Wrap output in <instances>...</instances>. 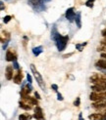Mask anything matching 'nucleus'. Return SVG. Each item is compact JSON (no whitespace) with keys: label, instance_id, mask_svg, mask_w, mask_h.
Instances as JSON below:
<instances>
[{"label":"nucleus","instance_id":"nucleus-23","mask_svg":"<svg viewBox=\"0 0 106 120\" xmlns=\"http://www.w3.org/2000/svg\"><path fill=\"white\" fill-rule=\"evenodd\" d=\"M80 105H81V98L80 97H77L76 101H74V105L75 106H80Z\"/></svg>","mask_w":106,"mask_h":120},{"label":"nucleus","instance_id":"nucleus-6","mask_svg":"<svg viewBox=\"0 0 106 120\" xmlns=\"http://www.w3.org/2000/svg\"><path fill=\"white\" fill-rule=\"evenodd\" d=\"M33 117L34 119L37 120H44V113H43V110L39 106V105H37L34 109V113H33Z\"/></svg>","mask_w":106,"mask_h":120},{"label":"nucleus","instance_id":"nucleus-17","mask_svg":"<svg viewBox=\"0 0 106 120\" xmlns=\"http://www.w3.org/2000/svg\"><path fill=\"white\" fill-rule=\"evenodd\" d=\"M81 17H82V13L81 12H78L76 15V18H75V22H76V25L79 28L82 27V20H81Z\"/></svg>","mask_w":106,"mask_h":120},{"label":"nucleus","instance_id":"nucleus-14","mask_svg":"<svg viewBox=\"0 0 106 120\" xmlns=\"http://www.w3.org/2000/svg\"><path fill=\"white\" fill-rule=\"evenodd\" d=\"M9 40H10V33L3 30L1 32V42L6 44V43H8L9 42Z\"/></svg>","mask_w":106,"mask_h":120},{"label":"nucleus","instance_id":"nucleus-26","mask_svg":"<svg viewBox=\"0 0 106 120\" xmlns=\"http://www.w3.org/2000/svg\"><path fill=\"white\" fill-rule=\"evenodd\" d=\"M51 88L54 90L55 92H58V85H56V84H52V85H51Z\"/></svg>","mask_w":106,"mask_h":120},{"label":"nucleus","instance_id":"nucleus-25","mask_svg":"<svg viewBox=\"0 0 106 120\" xmlns=\"http://www.w3.org/2000/svg\"><path fill=\"white\" fill-rule=\"evenodd\" d=\"M27 79H28V82L29 83H31L32 84V82H33V78H32V75L31 74H27Z\"/></svg>","mask_w":106,"mask_h":120},{"label":"nucleus","instance_id":"nucleus-21","mask_svg":"<svg viewBox=\"0 0 106 120\" xmlns=\"http://www.w3.org/2000/svg\"><path fill=\"white\" fill-rule=\"evenodd\" d=\"M94 1H95V0H87V1L86 2V7H88V8H92Z\"/></svg>","mask_w":106,"mask_h":120},{"label":"nucleus","instance_id":"nucleus-9","mask_svg":"<svg viewBox=\"0 0 106 120\" xmlns=\"http://www.w3.org/2000/svg\"><path fill=\"white\" fill-rule=\"evenodd\" d=\"M5 60L7 62H14V61H16V60H17V55L11 49H9V50L6 51Z\"/></svg>","mask_w":106,"mask_h":120},{"label":"nucleus","instance_id":"nucleus-22","mask_svg":"<svg viewBox=\"0 0 106 120\" xmlns=\"http://www.w3.org/2000/svg\"><path fill=\"white\" fill-rule=\"evenodd\" d=\"M11 20H12V17H11V16H9V15H8V16H5V17L3 18V22H4V23H8Z\"/></svg>","mask_w":106,"mask_h":120},{"label":"nucleus","instance_id":"nucleus-27","mask_svg":"<svg viewBox=\"0 0 106 120\" xmlns=\"http://www.w3.org/2000/svg\"><path fill=\"white\" fill-rule=\"evenodd\" d=\"M57 96H58V98H57L58 101H63V100H64V98L62 97V95L59 93V92H57Z\"/></svg>","mask_w":106,"mask_h":120},{"label":"nucleus","instance_id":"nucleus-7","mask_svg":"<svg viewBox=\"0 0 106 120\" xmlns=\"http://www.w3.org/2000/svg\"><path fill=\"white\" fill-rule=\"evenodd\" d=\"M76 15H77V13L75 12V8H73V7L67 9L66 13H65V17H66V19H67L69 22H73V21H75Z\"/></svg>","mask_w":106,"mask_h":120},{"label":"nucleus","instance_id":"nucleus-28","mask_svg":"<svg viewBox=\"0 0 106 120\" xmlns=\"http://www.w3.org/2000/svg\"><path fill=\"white\" fill-rule=\"evenodd\" d=\"M34 98L37 99V100H40V96H39V94L37 92H34Z\"/></svg>","mask_w":106,"mask_h":120},{"label":"nucleus","instance_id":"nucleus-16","mask_svg":"<svg viewBox=\"0 0 106 120\" xmlns=\"http://www.w3.org/2000/svg\"><path fill=\"white\" fill-rule=\"evenodd\" d=\"M42 52H43V47L42 46H37V47L33 48V54L35 57H38Z\"/></svg>","mask_w":106,"mask_h":120},{"label":"nucleus","instance_id":"nucleus-18","mask_svg":"<svg viewBox=\"0 0 106 120\" xmlns=\"http://www.w3.org/2000/svg\"><path fill=\"white\" fill-rule=\"evenodd\" d=\"M32 116L28 114V113H25V114H20L19 115V120H29V119H31Z\"/></svg>","mask_w":106,"mask_h":120},{"label":"nucleus","instance_id":"nucleus-33","mask_svg":"<svg viewBox=\"0 0 106 120\" xmlns=\"http://www.w3.org/2000/svg\"><path fill=\"white\" fill-rule=\"evenodd\" d=\"M101 44L106 45V39H104V40H102V41H101Z\"/></svg>","mask_w":106,"mask_h":120},{"label":"nucleus","instance_id":"nucleus-1","mask_svg":"<svg viewBox=\"0 0 106 120\" xmlns=\"http://www.w3.org/2000/svg\"><path fill=\"white\" fill-rule=\"evenodd\" d=\"M50 0H29V5L37 12H42L45 10V3Z\"/></svg>","mask_w":106,"mask_h":120},{"label":"nucleus","instance_id":"nucleus-5","mask_svg":"<svg viewBox=\"0 0 106 120\" xmlns=\"http://www.w3.org/2000/svg\"><path fill=\"white\" fill-rule=\"evenodd\" d=\"M90 101H106V96L103 93H96V92H92L90 96Z\"/></svg>","mask_w":106,"mask_h":120},{"label":"nucleus","instance_id":"nucleus-11","mask_svg":"<svg viewBox=\"0 0 106 120\" xmlns=\"http://www.w3.org/2000/svg\"><path fill=\"white\" fill-rule=\"evenodd\" d=\"M14 82L16 84H21L23 81V74H22V69L17 70V73L14 75V78H13Z\"/></svg>","mask_w":106,"mask_h":120},{"label":"nucleus","instance_id":"nucleus-29","mask_svg":"<svg viewBox=\"0 0 106 120\" xmlns=\"http://www.w3.org/2000/svg\"><path fill=\"white\" fill-rule=\"evenodd\" d=\"M101 34L103 35L104 37H106V28H105V29H103V30L101 31Z\"/></svg>","mask_w":106,"mask_h":120},{"label":"nucleus","instance_id":"nucleus-19","mask_svg":"<svg viewBox=\"0 0 106 120\" xmlns=\"http://www.w3.org/2000/svg\"><path fill=\"white\" fill-rule=\"evenodd\" d=\"M87 44V42H85V43H81V44H76V49L78 50V51H82L84 50V47Z\"/></svg>","mask_w":106,"mask_h":120},{"label":"nucleus","instance_id":"nucleus-32","mask_svg":"<svg viewBox=\"0 0 106 120\" xmlns=\"http://www.w3.org/2000/svg\"><path fill=\"white\" fill-rule=\"evenodd\" d=\"M79 120H85L84 118H82V112L79 114Z\"/></svg>","mask_w":106,"mask_h":120},{"label":"nucleus","instance_id":"nucleus-35","mask_svg":"<svg viewBox=\"0 0 106 120\" xmlns=\"http://www.w3.org/2000/svg\"><path fill=\"white\" fill-rule=\"evenodd\" d=\"M104 94H105V96H106V91H105V92H104Z\"/></svg>","mask_w":106,"mask_h":120},{"label":"nucleus","instance_id":"nucleus-34","mask_svg":"<svg viewBox=\"0 0 106 120\" xmlns=\"http://www.w3.org/2000/svg\"><path fill=\"white\" fill-rule=\"evenodd\" d=\"M1 10H4V4L2 1H1Z\"/></svg>","mask_w":106,"mask_h":120},{"label":"nucleus","instance_id":"nucleus-8","mask_svg":"<svg viewBox=\"0 0 106 120\" xmlns=\"http://www.w3.org/2000/svg\"><path fill=\"white\" fill-rule=\"evenodd\" d=\"M14 67L13 65H8L7 68L5 69V77L7 80H12L14 78L13 76V73H14Z\"/></svg>","mask_w":106,"mask_h":120},{"label":"nucleus","instance_id":"nucleus-10","mask_svg":"<svg viewBox=\"0 0 106 120\" xmlns=\"http://www.w3.org/2000/svg\"><path fill=\"white\" fill-rule=\"evenodd\" d=\"M95 67L99 70L103 71V72H106V60H104V59L98 60V61L95 63Z\"/></svg>","mask_w":106,"mask_h":120},{"label":"nucleus","instance_id":"nucleus-3","mask_svg":"<svg viewBox=\"0 0 106 120\" xmlns=\"http://www.w3.org/2000/svg\"><path fill=\"white\" fill-rule=\"evenodd\" d=\"M31 69H32V72H33V76H34V78H35V80H37V84L39 85V87L43 90V91L45 92V89H46V86H45V83H44V80H43V78H42V76H41V74L38 72V70L35 68V67H34V64H31Z\"/></svg>","mask_w":106,"mask_h":120},{"label":"nucleus","instance_id":"nucleus-20","mask_svg":"<svg viewBox=\"0 0 106 120\" xmlns=\"http://www.w3.org/2000/svg\"><path fill=\"white\" fill-rule=\"evenodd\" d=\"M97 52H102V53H106V45L104 44H100L98 47H97Z\"/></svg>","mask_w":106,"mask_h":120},{"label":"nucleus","instance_id":"nucleus-24","mask_svg":"<svg viewBox=\"0 0 106 120\" xmlns=\"http://www.w3.org/2000/svg\"><path fill=\"white\" fill-rule=\"evenodd\" d=\"M13 67H14V68H15V69H17V70L21 69V68H20V67H19V64H18V62H17V60L13 62Z\"/></svg>","mask_w":106,"mask_h":120},{"label":"nucleus","instance_id":"nucleus-31","mask_svg":"<svg viewBox=\"0 0 106 120\" xmlns=\"http://www.w3.org/2000/svg\"><path fill=\"white\" fill-rule=\"evenodd\" d=\"M72 55H73V53H71V54H67V55H64V56H63V58H68V57L72 56Z\"/></svg>","mask_w":106,"mask_h":120},{"label":"nucleus","instance_id":"nucleus-4","mask_svg":"<svg viewBox=\"0 0 106 120\" xmlns=\"http://www.w3.org/2000/svg\"><path fill=\"white\" fill-rule=\"evenodd\" d=\"M68 41H69V36L68 35H65V36L60 35V36L57 38V40L55 42H56V47H57V49H58L59 52H62V51H64L65 49H66Z\"/></svg>","mask_w":106,"mask_h":120},{"label":"nucleus","instance_id":"nucleus-12","mask_svg":"<svg viewBox=\"0 0 106 120\" xmlns=\"http://www.w3.org/2000/svg\"><path fill=\"white\" fill-rule=\"evenodd\" d=\"M23 101H27L28 104H29L31 105H38V101L37 99H35V98H33V97H29V96H28V97H26L25 99H22Z\"/></svg>","mask_w":106,"mask_h":120},{"label":"nucleus","instance_id":"nucleus-15","mask_svg":"<svg viewBox=\"0 0 106 120\" xmlns=\"http://www.w3.org/2000/svg\"><path fill=\"white\" fill-rule=\"evenodd\" d=\"M60 33L58 32V30H57V27L54 26L52 27V29H51V39L52 40H54V41H56L57 40V38L60 36Z\"/></svg>","mask_w":106,"mask_h":120},{"label":"nucleus","instance_id":"nucleus-30","mask_svg":"<svg viewBox=\"0 0 106 120\" xmlns=\"http://www.w3.org/2000/svg\"><path fill=\"white\" fill-rule=\"evenodd\" d=\"M101 58H103L104 60H106V53H101Z\"/></svg>","mask_w":106,"mask_h":120},{"label":"nucleus","instance_id":"nucleus-2","mask_svg":"<svg viewBox=\"0 0 106 120\" xmlns=\"http://www.w3.org/2000/svg\"><path fill=\"white\" fill-rule=\"evenodd\" d=\"M90 81L93 83V85H99L101 86L106 91V78L99 73H95L90 77Z\"/></svg>","mask_w":106,"mask_h":120},{"label":"nucleus","instance_id":"nucleus-13","mask_svg":"<svg viewBox=\"0 0 106 120\" xmlns=\"http://www.w3.org/2000/svg\"><path fill=\"white\" fill-rule=\"evenodd\" d=\"M19 105H20V107L21 109H25V110H31L32 109H33V106L29 105V104H28L27 101H19Z\"/></svg>","mask_w":106,"mask_h":120}]
</instances>
